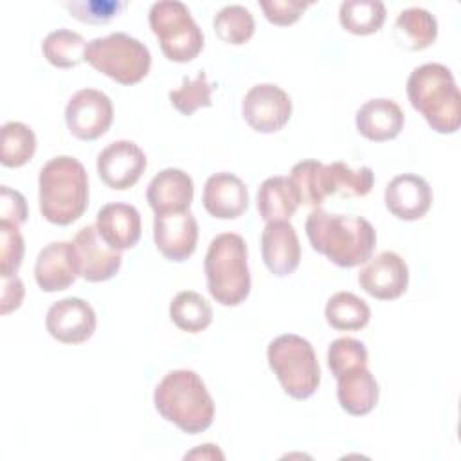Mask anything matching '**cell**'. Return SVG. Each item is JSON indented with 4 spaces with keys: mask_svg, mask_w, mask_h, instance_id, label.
<instances>
[{
    "mask_svg": "<svg viewBox=\"0 0 461 461\" xmlns=\"http://www.w3.org/2000/svg\"><path fill=\"white\" fill-rule=\"evenodd\" d=\"M304 230L312 249L342 268L369 261L376 245V232L366 218L330 214L321 207L312 209Z\"/></svg>",
    "mask_w": 461,
    "mask_h": 461,
    "instance_id": "obj_1",
    "label": "cell"
},
{
    "mask_svg": "<svg viewBox=\"0 0 461 461\" xmlns=\"http://www.w3.org/2000/svg\"><path fill=\"white\" fill-rule=\"evenodd\" d=\"M155 409L187 434H198L214 420V402L203 380L191 369L169 371L155 387Z\"/></svg>",
    "mask_w": 461,
    "mask_h": 461,
    "instance_id": "obj_2",
    "label": "cell"
},
{
    "mask_svg": "<svg viewBox=\"0 0 461 461\" xmlns=\"http://www.w3.org/2000/svg\"><path fill=\"white\" fill-rule=\"evenodd\" d=\"M40 211L54 225H70L88 205V176L83 164L68 155L50 158L40 171Z\"/></svg>",
    "mask_w": 461,
    "mask_h": 461,
    "instance_id": "obj_3",
    "label": "cell"
},
{
    "mask_svg": "<svg viewBox=\"0 0 461 461\" xmlns=\"http://www.w3.org/2000/svg\"><path fill=\"white\" fill-rule=\"evenodd\" d=\"M407 95L429 126L443 135L461 126V94L450 68L441 63L416 67L407 79Z\"/></svg>",
    "mask_w": 461,
    "mask_h": 461,
    "instance_id": "obj_4",
    "label": "cell"
},
{
    "mask_svg": "<svg viewBox=\"0 0 461 461\" xmlns=\"http://www.w3.org/2000/svg\"><path fill=\"white\" fill-rule=\"evenodd\" d=\"M207 290L223 306H238L250 294L247 243L236 232H223L209 243L205 261Z\"/></svg>",
    "mask_w": 461,
    "mask_h": 461,
    "instance_id": "obj_5",
    "label": "cell"
},
{
    "mask_svg": "<svg viewBox=\"0 0 461 461\" xmlns=\"http://www.w3.org/2000/svg\"><path fill=\"white\" fill-rule=\"evenodd\" d=\"M267 360L288 396L306 400L319 389L321 367L306 339L295 333L276 337L268 344Z\"/></svg>",
    "mask_w": 461,
    "mask_h": 461,
    "instance_id": "obj_6",
    "label": "cell"
},
{
    "mask_svg": "<svg viewBox=\"0 0 461 461\" xmlns=\"http://www.w3.org/2000/svg\"><path fill=\"white\" fill-rule=\"evenodd\" d=\"M85 59L101 74L121 85L142 81L151 67V54L144 43L126 32H112L88 41Z\"/></svg>",
    "mask_w": 461,
    "mask_h": 461,
    "instance_id": "obj_7",
    "label": "cell"
},
{
    "mask_svg": "<svg viewBox=\"0 0 461 461\" xmlns=\"http://www.w3.org/2000/svg\"><path fill=\"white\" fill-rule=\"evenodd\" d=\"M149 27L169 61L187 63L203 49L202 29L193 20L185 4L178 0L155 2L149 9Z\"/></svg>",
    "mask_w": 461,
    "mask_h": 461,
    "instance_id": "obj_8",
    "label": "cell"
},
{
    "mask_svg": "<svg viewBox=\"0 0 461 461\" xmlns=\"http://www.w3.org/2000/svg\"><path fill=\"white\" fill-rule=\"evenodd\" d=\"M113 121V106L106 94L95 88L77 90L67 103L65 122L79 140H95L104 135Z\"/></svg>",
    "mask_w": 461,
    "mask_h": 461,
    "instance_id": "obj_9",
    "label": "cell"
},
{
    "mask_svg": "<svg viewBox=\"0 0 461 461\" xmlns=\"http://www.w3.org/2000/svg\"><path fill=\"white\" fill-rule=\"evenodd\" d=\"M241 113L247 124L259 133H276L290 121L292 99L274 83L254 85L243 97Z\"/></svg>",
    "mask_w": 461,
    "mask_h": 461,
    "instance_id": "obj_10",
    "label": "cell"
},
{
    "mask_svg": "<svg viewBox=\"0 0 461 461\" xmlns=\"http://www.w3.org/2000/svg\"><path fill=\"white\" fill-rule=\"evenodd\" d=\"M360 288L375 299L393 301L405 294L409 268L403 258L393 250H384L371 258L358 274Z\"/></svg>",
    "mask_w": 461,
    "mask_h": 461,
    "instance_id": "obj_11",
    "label": "cell"
},
{
    "mask_svg": "<svg viewBox=\"0 0 461 461\" xmlns=\"http://www.w3.org/2000/svg\"><path fill=\"white\" fill-rule=\"evenodd\" d=\"M144 151L131 140H115L97 155L99 178L117 191H124L139 182L146 169Z\"/></svg>",
    "mask_w": 461,
    "mask_h": 461,
    "instance_id": "obj_12",
    "label": "cell"
},
{
    "mask_svg": "<svg viewBox=\"0 0 461 461\" xmlns=\"http://www.w3.org/2000/svg\"><path fill=\"white\" fill-rule=\"evenodd\" d=\"M95 312L79 297H65L54 303L45 317V328L50 337L63 344H81L95 331Z\"/></svg>",
    "mask_w": 461,
    "mask_h": 461,
    "instance_id": "obj_13",
    "label": "cell"
},
{
    "mask_svg": "<svg viewBox=\"0 0 461 461\" xmlns=\"http://www.w3.org/2000/svg\"><path fill=\"white\" fill-rule=\"evenodd\" d=\"M77 252L79 276L90 283H103L112 279L122 263L121 250L112 249L99 234L95 225H86L77 230L74 238Z\"/></svg>",
    "mask_w": 461,
    "mask_h": 461,
    "instance_id": "obj_14",
    "label": "cell"
},
{
    "mask_svg": "<svg viewBox=\"0 0 461 461\" xmlns=\"http://www.w3.org/2000/svg\"><path fill=\"white\" fill-rule=\"evenodd\" d=\"M153 240L158 252L169 261H185L196 249L198 223L193 212L155 214Z\"/></svg>",
    "mask_w": 461,
    "mask_h": 461,
    "instance_id": "obj_15",
    "label": "cell"
},
{
    "mask_svg": "<svg viewBox=\"0 0 461 461\" xmlns=\"http://www.w3.org/2000/svg\"><path fill=\"white\" fill-rule=\"evenodd\" d=\"M79 276L74 241H52L45 245L34 265V279L43 292H59L74 285Z\"/></svg>",
    "mask_w": 461,
    "mask_h": 461,
    "instance_id": "obj_16",
    "label": "cell"
},
{
    "mask_svg": "<svg viewBox=\"0 0 461 461\" xmlns=\"http://www.w3.org/2000/svg\"><path fill=\"white\" fill-rule=\"evenodd\" d=\"M385 207L393 216L405 221L423 218L432 205V189L429 182L412 173L394 176L384 193Z\"/></svg>",
    "mask_w": 461,
    "mask_h": 461,
    "instance_id": "obj_17",
    "label": "cell"
},
{
    "mask_svg": "<svg viewBox=\"0 0 461 461\" xmlns=\"http://www.w3.org/2000/svg\"><path fill=\"white\" fill-rule=\"evenodd\" d=\"M261 256L267 268L286 277L295 272L301 261V245L290 221H268L261 232Z\"/></svg>",
    "mask_w": 461,
    "mask_h": 461,
    "instance_id": "obj_18",
    "label": "cell"
},
{
    "mask_svg": "<svg viewBox=\"0 0 461 461\" xmlns=\"http://www.w3.org/2000/svg\"><path fill=\"white\" fill-rule=\"evenodd\" d=\"M202 203L211 216L234 220L247 211L249 191L240 176L227 171L214 173L205 182Z\"/></svg>",
    "mask_w": 461,
    "mask_h": 461,
    "instance_id": "obj_19",
    "label": "cell"
},
{
    "mask_svg": "<svg viewBox=\"0 0 461 461\" xmlns=\"http://www.w3.org/2000/svg\"><path fill=\"white\" fill-rule=\"evenodd\" d=\"M193 194V178L176 167H167L155 175L146 191L148 203L155 214L189 211Z\"/></svg>",
    "mask_w": 461,
    "mask_h": 461,
    "instance_id": "obj_20",
    "label": "cell"
},
{
    "mask_svg": "<svg viewBox=\"0 0 461 461\" xmlns=\"http://www.w3.org/2000/svg\"><path fill=\"white\" fill-rule=\"evenodd\" d=\"M95 227L112 249L126 250L135 247L140 238V214L130 203L112 202L99 209Z\"/></svg>",
    "mask_w": 461,
    "mask_h": 461,
    "instance_id": "obj_21",
    "label": "cell"
},
{
    "mask_svg": "<svg viewBox=\"0 0 461 461\" xmlns=\"http://www.w3.org/2000/svg\"><path fill=\"white\" fill-rule=\"evenodd\" d=\"M355 122L362 137L375 142H385L400 135L405 117L402 108L393 99L376 97L366 101L358 108Z\"/></svg>",
    "mask_w": 461,
    "mask_h": 461,
    "instance_id": "obj_22",
    "label": "cell"
},
{
    "mask_svg": "<svg viewBox=\"0 0 461 461\" xmlns=\"http://www.w3.org/2000/svg\"><path fill=\"white\" fill-rule=\"evenodd\" d=\"M378 396V382L367 366L353 369L337 378V400L351 416L369 414L376 407Z\"/></svg>",
    "mask_w": 461,
    "mask_h": 461,
    "instance_id": "obj_23",
    "label": "cell"
},
{
    "mask_svg": "<svg viewBox=\"0 0 461 461\" xmlns=\"http://www.w3.org/2000/svg\"><path fill=\"white\" fill-rule=\"evenodd\" d=\"M375 182V173L369 166L351 169L348 164L337 160L322 164L319 171V191L322 198L330 194L340 196H366Z\"/></svg>",
    "mask_w": 461,
    "mask_h": 461,
    "instance_id": "obj_24",
    "label": "cell"
},
{
    "mask_svg": "<svg viewBox=\"0 0 461 461\" xmlns=\"http://www.w3.org/2000/svg\"><path fill=\"white\" fill-rule=\"evenodd\" d=\"M259 216L268 221H288L301 205L295 187L288 176H268L256 196Z\"/></svg>",
    "mask_w": 461,
    "mask_h": 461,
    "instance_id": "obj_25",
    "label": "cell"
},
{
    "mask_svg": "<svg viewBox=\"0 0 461 461\" xmlns=\"http://www.w3.org/2000/svg\"><path fill=\"white\" fill-rule=\"evenodd\" d=\"M438 22L436 18L421 9H403L394 22V40L407 50H423L436 41Z\"/></svg>",
    "mask_w": 461,
    "mask_h": 461,
    "instance_id": "obj_26",
    "label": "cell"
},
{
    "mask_svg": "<svg viewBox=\"0 0 461 461\" xmlns=\"http://www.w3.org/2000/svg\"><path fill=\"white\" fill-rule=\"evenodd\" d=\"M324 315L333 330L357 331L367 326L371 310L358 295L351 292H337L328 299Z\"/></svg>",
    "mask_w": 461,
    "mask_h": 461,
    "instance_id": "obj_27",
    "label": "cell"
},
{
    "mask_svg": "<svg viewBox=\"0 0 461 461\" xmlns=\"http://www.w3.org/2000/svg\"><path fill=\"white\" fill-rule=\"evenodd\" d=\"M169 317L182 331L198 333L212 322V308L198 292L184 290L173 297Z\"/></svg>",
    "mask_w": 461,
    "mask_h": 461,
    "instance_id": "obj_28",
    "label": "cell"
},
{
    "mask_svg": "<svg viewBox=\"0 0 461 461\" xmlns=\"http://www.w3.org/2000/svg\"><path fill=\"white\" fill-rule=\"evenodd\" d=\"M339 22L351 34L378 32L385 22V5L378 0H346L340 4Z\"/></svg>",
    "mask_w": 461,
    "mask_h": 461,
    "instance_id": "obj_29",
    "label": "cell"
},
{
    "mask_svg": "<svg viewBox=\"0 0 461 461\" xmlns=\"http://www.w3.org/2000/svg\"><path fill=\"white\" fill-rule=\"evenodd\" d=\"M86 41L79 32L70 29H58L45 36L41 52L45 59L58 68H74L85 61Z\"/></svg>",
    "mask_w": 461,
    "mask_h": 461,
    "instance_id": "obj_30",
    "label": "cell"
},
{
    "mask_svg": "<svg viewBox=\"0 0 461 461\" xmlns=\"http://www.w3.org/2000/svg\"><path fill=\"white\" fill-rule=\"evenodd\" d=\"M36 151L34 131L20 122L9 121L0 131V162L5 167H20L27 164Z\"/></svg>",
    "mask_w": 461,
    "mask_h": 461,
    "instance_id": "obj_31",
    "label": "cell"
},
{
    "mask_svg": "<svg viewBox=\"0 0 461 461\" xmlns=\"http://www.w3.org/2000/svg\"><path fill=\"white\" fill-rule=\"evenodd\" d=\"M216 36L229 45H243L254 34L256 23L252 13L243 5H225L212 22Z\"/></svg>",
    "mask_w": 461,
    "mask_h": 461,
    "instance_id": "obj_32",
    "label": "cell"
},
{
    "mask_svg": "<svg viewBox=\"0 0 461 461\" xmlns=\"http://www.w3.org/2000/svg\"><path fill=\"white\" fill-rule=\"evenodd\" d=\"M212 88L214 86L207 81L205 72H198L194 79L184 77L182 86L169 92V101L180 113L189 117L198 108H207L212 104L211 101Z\"/></svg>",
    "mask_w": 461,
    "mask_h": 461,
    "instance_id": "obj_33",
    "label": "cell"
},
{
    "mask_svg": "<svg viewBox=\"0 0 461 461\" xmlns=\"http://www.w3.org/2000/svg\"><path fill=\"white\" fill-rule=\"evenodd\" d=\"M367 366L366 346L351 337L335 339L328 348V367L335 378Z\"/></svg>",
    "mask_w": 461,
    "mask_h": 461,
    "instance_id": "obj_34",
    "label": "cell"
},
{
    "mask_svg": "<svg viewBox=\"0 0 461 461\" xmlns=\"http://www.w3.org/2000/svg\"><path fill=\"white\" fill-rule=\"evenodd\" d=\"M321 166H322V162H319V160H312V158L301 160L292 167L290 176H288L295 187L299 203L313 207V209L324 202V198L321 196V191H319Z\"/></svg>",
    "mask_w": 461,
    "mask_h": 461,
    "instance_id": "obj_35",
    "label": "cell"
},
{
    "mask_svg": "<svg viewBox=\"0 0 461 461\" xmlns=\"http://www.w3.org/2000/svg\"><path fill=\"white\" fill-rule=\"evenodd\" d=\"M65 7L79 22L101 25V23L110 22L115 16H119V13L126 7V2H122V0H77V2H65Z\"/></svg>",
    "mask_w": 461,
    "mask_h": 461,
    "instance_id": "obj_36",
    "label": "cell"
},
{
    "mask_svg": "<svg viewBox=\"0 0 461 461\" xmlns=\"http://www.w3.org/2000/svg\"><path fill=\"white\" fill-rule=\"evenodd\" d=\"M23 238L16 225L0 221V276H16L23 259Z\"/></svg>",
    "mask_w": 461,
    "mask_h": 461,
    "instance_id": "obj_37",
    "label": "cell"
},
{
    "mask_svg": "<svg viewBox=\"0 0 461 461\" xmlns=\"http://www.w3.org/2000/svg\"><path fill=\"white\" fill-rule=\"evenodd\" d=\"M265 18L274 25H290L301 18L304 9L310 5L308 2H295V0H270L259 2Z\"/></svg>",
    "mask_w": 461,
    "mask_h": 461,
    "instance_id": "obj_38",
    "label": "cell"
},
{
    "mask_svg": "<svg viewBox=\"0 0 461 461\" xmlns=\"http://www.w3.org/2000/svg\"><path fill=\"white\" fill-rule=\"evenodd\" d=\"M27 220V203L20 191H14L7 185L0 189V221L11 225H22Z\"/></svg>",
    "mask_w": 461,
    "mask_h": 461,
    "instance_id": "obj_39",
    "label": "cell"
},
{
    "mask_svg": "<svg viewBox=\"0 0 461 461\" xmlns=\"http://www.w3.org/2000/svg\"><path fill=\"white\" fill-rule=\"evenodd\" d=\"M23 294H25L23 283L18 276L2 277V303H0L2 315L16 310L23 301Z\"/></svg>",
    "mask_w": 461,
    "mask_h": 461,
    "instance_id": "obj_40",
    "label": "cell"
},
{
    "mask_svg": "<svg viewBox=\"0 0 461 461\" xmlns=\"http://www.w3.org/2000/svg\"><path fill=\"white\" fill-rule=\"evenodd\" d=\"M187 457H189V459H191V457H202V459H216V457H220V459H223V454L216 448V445L207 443V445H200V448H196V450L185 454V459H187Z\"/></svg>",
    "mask_w": 461,
    "mask_h": 461,
    "instance_id": "obj_41",
    "label": "cell"
}]
</instances>
